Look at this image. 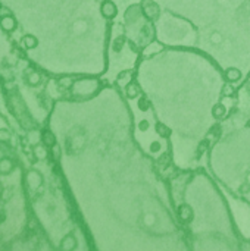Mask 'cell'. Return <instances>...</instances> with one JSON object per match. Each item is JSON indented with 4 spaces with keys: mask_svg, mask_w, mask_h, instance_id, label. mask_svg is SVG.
Wrapping results in <instances>:
<instances>
[{
    "mask_svg": "<svg viewBox=\"0 0 250 251\" xmlns=\"http://www.w3.org/2000/svg\"><path fill=\"white\" fill-rule=\"evenodd\" d=\"M155 128H156L158 135H159V137H162V138H169V137H171V134H172L171 128H169V126H167V125H165V124H162V122H158Z\"/></svg>",
    "mask_w": 250,
    "mask_h": 251,
    "instance_id": "cell-6",
    "label": "cell"
},
{
    "mask_svg": "<svg viewBox=\"0 0 250 251\" xmlns=\"http://www.w3.org/2000/svg\"><path fill=\"white\" fill-rule=\"evenodd\" d=\"M177 213H178V219L183 224H192L194 219V212L189 204H180L177 209Z\"/></svg>",
    "mask_w": 250,
    "mask_h": 251,
    "instance_id": "cell-2",
    "label": "cell"
},
{
    "mask_svg": "<svg viewBox=\"0 0 250 251\" xmlns=\"http://www.w3.org/2000/svg\"><path fill=\"white\" fill-rule=\"evenodd\" d=\"M137 106H139V109L141 110V112H147L149 109H150V100L146 97V96H140L139 97V101H137Z\"/></svg>",
    "mask_w": 250,
    "mask_h": 251,
    "instance_id": "cell-8",
    "label": "cell"
},
{
    "mask_svg": "<svg viewBox=\"0 0 250 251\" xmlns=\"http://www.w3.org/2000/svg\"><path fill=\"white\" fill-rule=\"evenodd\" d=\"M224 78H225V81H227V82H233V84H236V82H239V81L242 79V71H240L239 68H234V66L227 68V69H225V75H224Z\"/></svg>",
    "mask_w": 250,
    "mask_h": 251,
    "instance_id": "cell-3",
    "label": "cell"
},
{
    "mask_svg": "<svg viewBox=\"0 0 250 251\" xmlns=\"http://www.w3.org/2000/svg\"><path fill=\"white\" fill-rule=\"evenodd\" d=\"M149 126H150V125H149L147 121H141V122L139 124V129H140V131H147Z\"/></svg>",
    "mask_w": 250,
    "mask_h": 251,
    "instance_id": "cell-10",
    "label": "cell"
},
{
    "mask_svg": "<svg viewBox=\"0 0 250 251\" xmlns=\"http://www.w3.org/2000/svg\"><path fill=\"white\" fill-rule=\"evenodd\" d=\"M100 15L105 19H113L118 16V6L113 0H103L100 3Z\"/></svg>",
    "mask_w": 250,
    "mask_h": 251,
    "instance_id": "cell-1",
    "label": "cell"
},
{
    "mask_svg": "<svg viewBox=\"0 0 250 251\" xmlns=\"http://www.w3.org/2000/svg\"><path fill=\"white\" fill-rule=\"evenodd\" d=\"M205 150H206V143L200 144V147H199V153H203Z\"/></svg>",
    "mask_w": 250,
    "mask_h": 251,
    "instance_id": "cell-11",
    "label": "cell"
},
{
    "mask_svg": "<svg viewBox=\"0 0 250 251\" xmlns=\"http://www.w3.org/2000/svg\"><path fill=\"white\" fill-rule=\"evenodd\" d=\"M125 93H127V97H128V99H136V97L140 94V87H139V84L134 82V81L128 82L127 87H125Z\"/></svg>",
    "mask_w": 250,
    "mask_h": 251,
    "instance_id": "cell-4",
    "label": "cell"
},
{
    "mask_svg": "<svg viewBox=\"0 0 250 251\" xmlns=\"http://www.w3.org/2000/svg\"><path fill=\"white\" fill-rule=\"evenodd\" d=\"M161 149H162V146L159 141H153L150 144V153H158V151H161Z\"/></svg>",
    "mask_w": 250,
    "mask_h": 251,
    "instance_id": "cell-9",
    "label": "cell"
},
{
    "mask_svg": "<svg viewBox=\"0 0 250 251\" xmlns=\"http://www.w3.org/2000/svg\"><path fill=\"white\" fill-rule=\"evenodd\" d=\"M236 94V87L233 85V82H227L224 84L222 90H221V96L222 97H233Z\"/></svg>",
    "mask_w": 250,
    "mask_h": 251,
    "instance_id": "cell-7",
    "label": "cell"
},
{
    "mask_svg": "<svg viewBox=\"0 0 250 251\" xmlns=\"http://www.w3.org/2000/svg\"><path fill=\"white\" fill-rule=\"evenodd\" d=\"M227 115V107L222 104V103H217V104H214V107H212V116H214V119H222L224 116Z\"/></svg>",
    "mask_w": 250,
    "mask_h": 251,
    "instance_id": "cell-5",
    "label": "cell"
}]
</instances>
